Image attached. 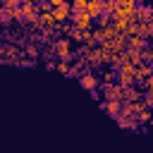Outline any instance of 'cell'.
<instances>
[{"instance_id": "cell-8", "label": "cell", "mask_w": 153, "mask_h": 153, "mask_svg": "<svg viewBox=\"0 0 153 153\" xmlns=\"http://www.w3.org/2000/svg\"><path fill=\"white\" fill-rule=\"evenodd\" d=\"M143 96H146V91H141L139 86H127L124 88V103H139V100H143Z\"/></svg>"}, {"instance_id": "cell-16", "label": "cell", "mask_w": 153, "mask_h": 153, "mask_svg": "<svg viewBox=\"0 0 153 153\" xmlns=\"http://www.w3.org/2000/svg\"><path fill=\"white\" fill-rule=\"evenodd\" d=\"M69 5H72L74 12H84L88 7V0H69Z\"/></svg>"}, {"instance_id": "cell-6", "label": "cell", "mask_w": 153, "mask_h": 153, "mask_svg": "<svg viewBox=\"0 0 153 153\" xmlns=\"http://www.w3.org/2000/svg\"><path fill=\"white\" fill-rule=\"evenodd\" d=\"M151 17H153V10L148 5H139L136 12H134V17H131V22L134 24H146V22H151Z\"/></svg>"}, {"instance_id": "cell-19", "label": "cell", "mask_w": 153, "mask_h": 153, "mask_svg": "<svg viewBox=\"0 0 153 153\" xmlns=\"http://www.w3.org/2000/svg\"><path fill=\"white\" fill-rule=\"evenodd\" d=\"M26 55H29V57H36V55H38V50H36L33 45H29V48H26Z\"/></svg>"}, {"instance_id": "cell-20", "label": "cell", "mask_w": 153, "mask_h": 153, "mask_svg": "<svg viewBox=\"0 0 153 153\" xmlns=\"http://www.w3.org/2000/svg\"><path fill=\"white\" fill-rule=\"evenodd\" d=\"M146 91H148V93H153V76L146 81Z\"/></svg>"}, {"instance_id": "cell-11", "label": "cell", "mask_w": 153, "mask_h": 153, "mask_svg": "<svg viewBox=\"0 0 153 153\" xmlns=\"http://www.w3.org/2000/svg\"><path fill=\"white\" fill-rule=\"evenodd\" d=\"M146 48H148V38H143V36H129V50L143 53Z\"/></svg>"}, {"instance_id": "cell-12", "label": "cell", "mask_w": 153, "mask_h": 153, "mask_svg": "<svg viewBox=\"0 0 153 153\" xmlns=\"http://www.w3.org/2000/svg\"><path fill=\"white\" fill-rule=\"evenodd\" d=\"M86 12H88L93 19L103 17V14H105V10H103V0H88V7H86Z\"/></svg>"}, {"instance_id": "cell-17", "label": "cell", "mask_w": 153, "mask_h": 153, "mask_svg": "<svg viewBox=\"0 0 153 153\" xmlns=\"http://www.w3.org/2000/svg\"><path fill=\"white\" fill-rule=\"evenodd\" d=\"M57 72H60V74H72V65H69L67 60H60V62H57Z\"/></svg>"}, {"instance_id": "cell-5", "label": "cell", "mask_w": 153, "mask_h": 153, "mask_svg": "<svg viewBox=\"0 0 153 153\" xmlns=\"http://www.w3.org/2000/svg\"><path fill=\"white\" fill-rule=\"evenodd\" d=\"M79 84H81L86 91H93V93L100 88V79H98V74H93L91 69H88V72H84V74L79 76Z\"/></svg>"}, {"instance_id": "cell-15", "label": "cell", "mask_w": 153, "mask_h": 153, "mask_svg": "<svg viewBox=\"0 0 153 153\" xmlns=\"http://www.w3.org/2000/svg\"><path fill=\"white\" fill-rule=\"evenodd\" d=\"M103 10H105V14H112V17H115V12H117V0H103Z\"/></svg>"}, {"instance_id": "cell-2", "label": "cell", "mask_w": 153, "mask_h": 153, "mask_svg": "<svg viewBox=\"0 0 153 153\" xmlns=\"http://www.w3.org/2000/svg\"><path fill=\"white\" fill-rule=\"evenodd\" d=\"M139 2L136 0H117V12H115V19H131L134 12H136Z\"/></svg>"}, {"instance_id": "cell-9", "label": "cell", "mask_w": 153, "mask_h": 153, "mask_svg": "<svg viewBox=\"0 0 153 153\" xmlns=\"http://www.w3.org/2000/svg\"><path fill=\"white\" fill-rule=\"evenodd\" d=\"M103 108H105V112H108L110 117L117 120V117L122 115V110H124V100H105Z\"/></svg>"}, {"instance_id": "cell-22", "label": "cell", "mask_w": 153, "mask_h": 153, "mask_svg": "<svg viewBox=\"0 0 153 153\" xmlns=\"http://www.w3.org/2000/svg\"><path fill=\"white\" fill-rule=\"evenodd\" d=\"M2 2H7V0H2Z\"/></svg>"}, {"instance_id": "cell-13", "label": "cell", "mask_w": 153, "mask_h": 153, "mask_svg": "<svg viewBox=\"0 0 153 153\" xmlns=\"http://www.w3.org/2000/svg\"><path fill=\"white\" fill-rule=\"evenodd\" d=\"M115 76H117V69L115 67H108V69L100 72V81L103 84H115Z\"/></svg>"}, {"instance_id": "cell-7", "label": "cell", "mask_w": 153, "mask_h": 153, "mask_svg": "<svg viewBox=\"0 0 153 153\" xmlns=\"http://www.w3.org/2000/svg\"><path fill=\"white\" fill-rule=\"evenodd\" d=\"M53 14H55L57 24H65V22H72V14H74V10H72V5L67 2V5H62V7H55V10H53Z\"/></svg>"}, {"instance_id": "cell-18", "label": "cell", "mask_w": 153, "mask_h": 153, "mask_svg": "<svg viewBox=\"0 0 153 153\" xmlns=\"http://www.w3.org/2000/svg\"><path fill=\"white\" fill-rule=\"evenodd\" d=\"M48 2H50V5H53V10H55V7H62V5H67L69 0H48Z\"/></svg>"}, {"instance_id": "cell-14", "label": "cell", "mask_w": 153, "mask_h": 153, "mask_svg": "<svg viewBox=\"0 0 153 153\" xmlns=\"http://www.w3.org/2000/svg\"><path fill=\"white\" fill-rule=\"evenodd\" d=\"M151 120H153V112H151V108H146L143 112H139V115H136V122H139V124H146V122H151Z\"/></svg>"}, {"instance_id": "cell-21", "label": "cell", "mask_w": 153, "mask_h": 153, "mask_svg": "<svg viewBox=\"0 0 153 153\" xmlns=\"http://www.w3.org/2000/svg\"><path fill=\"white\" fill-rule=\"evenodd\" d=\"M151 43H153V36H151Z\"/></svg>"}, {"instance_id": "cell-4", "label": "cell", "mask_w": 153, "mask_h": 153, "mask_svg": "<svg viewBox=\"0 0 153 153\" xmlns=\"http://www.w3.org/2000/svg\"><path fill=\"white\" fill-rule=\"evenodd\" d=\"M72 24L74 29H81V31H91L93 29V17L84 10V12H74L72 14Z\"/></svg>"}, {"instance_id": "cell-3", "label": "cell", "mask_w": 153, "mask_h": 153, "mask_svg": "<svg viewBox=\"0 0 153 153\" xmlns=\"http://www.w3.org/2000/svg\"><path fill=\"white\" fill-rule=\"evenodd\" d=\"M100 91H103V98L105 100H124V86L122 84H103L100 86Z\"/></svg>"}, {"instance_id": "cell-10", "label": "cell", "mask_w": 153, "mask_h": 153, "mask_svg": "<svg viewBox=\"0 0 153 153\" xmlns=\"http://www.w3.org/2000/svg\"><path fill=\"white\" fill-rule=\"evenodd\" d=\"M151 76H153V65H151V62H141V65L136 67V81H143V84H146Z\"/></svg>"}, {"instance_id": "cell-1", "label": "cell", "mask_w": 153, "mask_h": 153, "mask_svg": "<svg viewBox=\"0 0 153 153\" xmlns=\"http://www.w3.org/2000/svg\"><path fill=\"white\" fill-rule=\"evenodd\" d=\"M72 38H67V36H62V38H57L55 43H53V50H55V55L60 57V60H67V62H72L74 60V53H72Z\"/></svg>"}]
</instances>
